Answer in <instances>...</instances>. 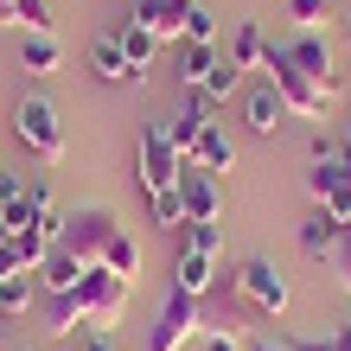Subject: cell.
Returning a JSON list of instances; mask_svg holds the SVG:
<instances>
[{"label":"cell","mask_w":351,"mask_h":351,"mask_svg":"<svg viewBox=\"0 0 351 351\" xmlns=\"http://www.w3.org/2000/svg\"><path fill=\"white\" fill-rule=\"evenodd\" d=\"M204 332V306H198V294H173L160 300V313H154V326H147V351H185Z\"/></svg>","instance_id":"4"},{"label":"cell","mask_w":351,"mask_h":351,"mask_svg":"<svg viewBox=\"0 0 351 351\" xmlns=\"http://www.w3.org/2000/svg\"><path fill=\"white\" fill-rule=\"evenodd\" d=\"M96 268H109V275L134 281V275H141V243H134L128 230H115V237H109V250H102V262H96Z\"/></svg>","instance_id":"22"},{"label":"cell","mask_w":351,"mask_h":351,"mask_svg":"<svg viewBox=\"0 0 351 351\" xmlns=\"http://www.w3.org/2000/svg\"><path fill=\"white\" fill-rule=\"evenodd\" d=\"M185 45H217V13L198 7V0H192V13H185Z\"/></svg>","instance_id":"27"},{"label":"cell","mask_w":351,"mask_h":351,"mask_svg":"<svg viewBox=\"0 0 351 351\" xmlns=\"http://www.w3.org/2000/svg\"><path fill=\"white\" fill-rule=\"evenodd\" d=\"M0 192H7V173H0Z\"/></svg>","instance_id":"43"},{"label":"cell","mask_w":351,"mask_h":351,"mask_svg":"<svg viewBox=\"0 0 351 351\" xmlns=\"http://www.w3.org/2000/svg\"><path fill=\"white\" fill-rule=\"evenodd\" d=\"M339 141H345V147H351V109H345V121H339Z\"/></svg>","instance_id":"37"},{"label":"cell","mask_w":351,"mask_h":351,"mask_svg":"<svg viewBox=\"0 0 351 351\" xmlns=\"http://www.w3.org/2000/svg\"><path fill=\"white\" fill-rule=\"evenodd\" d=\"M84 275H90V262H77L71 250H51V262L38 268V287H45V294H77Z\"/></svg>","instance_id":"17"},{"label":"cell","mask_w":351,"mask_h":351,"mask_svg":"<svg viewBox=\"0 0 351 351\" xmlns=\"http://www.w3.org/2000/svg\"><path fill=\"white\" fill-rule=\"evenodd\" d=\"M230 64L237 71H268V32L256 26V19H243V26L230 32Z\"/></svg>","instance_id":"18"},{"label":"cell","mask_w":351,"mask_h":351,"mask_svg":"<svg viewBox=\"0 0 351 351\" xmlns=\"http://www.w3.org/2000/svg\"><path fill=\"white\" fill-rule=\"evenodd\" d=\"M268 84L281 90L287 115H306V121H319V115H326V102H332V96L313 84V77H300L294 64H287V58H281V45H268Z\"/></svg>","instance_id":"6"},{"label":"cell","mask_w":351,"mask_h":351,"mask_svg":"<svg viewBox=\"0 0 351 351\" xmlns=\"http://www.w3.org/2000/svg\"><path fill=\"white\" fill-rule=\"evenodd\" d=\"M230 287H237V300L250 306V313H262V319H281V313H287V275H281V268L268 262V256L237 262Z\"/></svg>","instance_id":"3"},{"label":"cell","mask_w":351,"mask_h":351,"mask_svg":"<svg viewBox=\"0 0 351 351\" xmlns=\"http://www.w3.org/2000/svg\"><path fill=\"white\" fill-rule=\"evenodd\" d=\"M7 237H13V230H7V223H0V250H7Z\"/></svg>","instance_id":"39"},{"label":"cell","mask_w":351,"mask_h":351,"mask_svg":"<svg viewBox=\"0 0 351 351\" xmlns=\"http://www.w3.org/2000/svg\"><path fill=\"white\" fill-rule=\"evenodd\" d=\"M204 351H250V345H243L230 326H223V332H204Z\"/></svg>","instance_id":"33"},{"label":"cell","mask_w":351,"mask_h":351,"mask_svg":"<svg viewBox=\"0 0 351 351\" xmlns=\"http://www.w3.org/2000/svg\"><path fill=\"white\" fill-rule=\"evenodd\" d=\"M185 250L192 256H217L223 250V223H185Z\"/></svg>","instance_id":"29"},{"label":"cell","mask_w":351,"mask_h":351,"mask_svg":"<svg viewBox=\"0 0 351 351\" xmlns=\"http://www.w3.org/2000/svg\"><path fill=\"white\" fill-rule=\"evenodd\" d=\"M115 38H121V51H128V64H134L141 77H147V71H154V51H160V38H154L147 26H134V19H121V26H115Z\"/></svg>","instance_id":"21"},{"label":"cell","mask_w":351,"mask_h":351,"mask_svg":"<svg viewBox=\"0 0 351 351\" xmlns=\"http://www.w3.org/2000/svg\"><path fill=\"white\" fill-rule=\"evenodd\" d=\"M237 90H243V71L230 64V51H223L217 64H211V77H204V90H198V96H204V102H223V96H237Z\"/></svg>","instance_id":"25"},{"label":"cell","mask_w":351,"mask_h":351,"mask_svg":"<svg viewBox=\"0 0 351 351\" xmlns=\"http://www.w3.org/2000/svg\"><path fill=\"white\" fill-rule=\"evenodd\" d=\"M332 275L345 281V294H351V230H345V243L332 250Z\"/></svg>","instance_id":"32"},{"label":"cell","mask_w":351,"mask_h":351,"mask_svg":"<svg viewBox=\"0 0 351 351\" xmlns=\"http://www.w3.org/2000/svg\"><path fill=\"white\" fill-rule=\"evenodd\" d=\"M64 351H77V345H64Z\"/></svg>","instance_id":"45"},{"label":"cell","mask_w":351,"mask_h":351,"mask_svg":"<svg viewBox=\"0 0 351 351\" xmlns=\"http://www.w3.org/2000/svg\"><path fill=\"white\" fill-rule=\"evenodd\" d=\"M147 217H154V230H185V198H179V185L147 192Z\"/></svg>","instance_id":"23"},{"label":"cell","mask_w":351,"mask_h":351,"mask_svg":"<svg viewBox=\"0 0 351 351\" xmlns=\"http://www.w3.org/2000/svg\"><path fill=\"white\" fill-rule=\"evenodd\" d=\"M32 306V281L26 275H0V319H19Z\"/></svg>","instance_id":"26"},{"label":"cell","mask_w":351,"mask_h":351,"mask_svg":"<svg viewBox=\"0 0 351 351\" xmlns=\"http://www.w3.org/2000/svg\"><path fill=\"white\" fill-rule=\"evenodd\" d=\"M250 351H287V345H281V339H256Z\"/></svg>","instance_id":"36"},{"label":"cell","mask_w":351,"mask_h":351,"mask_svg":"<svg viewBox=\"0 0 351 351\" xmlns=\"http://www.w3.org/2000/svg\"><path fill=\"white\" fill-rule=\"evenodd\" d=\"M71 345H77V351H121V345H115V332H77Z\"/></svg>","instance_id":"31"},{"label":"cell","mask_w":351,"mask_h":351,"mask_svg":"<svg viewBox=\"0 0 351 351\" xmlns=\"http://www.w3.org/2000/svg\"><path fill=\"white\" fill-rule=\"evenodd\" d=\"M339 243H345V217H339V211H319V204H313V211L300 217V256H306V262H332Z\"/></svg>","instance_id":"11"},{"label":"cell","mask_w":351,"mask_h":351,"mask_svg":"<svg viewBox=\"0 0 351 351\" xmlns=\"http://www.w3.org/2000/svg\"><path fill=\"white\" fill-rule=\"evenodd\" d=\"M185 13H192V0H134V26H147L160 45H173V38H185Z\"/></svg>","instance_id":"13"},{"label":"cell","mask_w":351,"mask_h":351,"mask_svg":"<svg viewBox=\"0 0 351 351\" xmlns=\"http://www.w3.org/2000/svg\"><path fill=\"white\" fill-rule=\"evenodd\" d=\"M281 121H287V102L275 84H256L250 96H243V128H250L256 141H275L281 134Z\"/></svg>","instance_id":"12"},{"label":"cell","mask_w":351,"mask_h":351,"mask_svg":"<svg viewBox=\"0 0 351 351\" xmlns=\"http://www.w3.org/2000/svg\"><path fill=\"white\" fill-rule=\"evenodd\" d=\"M13 351H26V345H13Z\"/></svg>","instance_id":"44"},{"label":"cell","mask_w":351,"mask_h":351,"mask_svg":"<svg viewBox=\"0 0 351 351\" xmlns=\"http://www.w3.org/2000/svg\"><path fill=\"white\" fill-rule=\"evenodd\" d=\"M287 351H339V339H281Z\"/></svg>","instance_id":"34"},{"label":"cell","mask_w":351,"mask_h":351,"mask_svg":"<svg viewBox=\"0 0 351 351\" xmlns=\"http://www.w3.org/2000/svg\"><path fill=\"white\" fill-rule=\"evenodd\" d=\"M281 58H287V64H294L300 77H313V84H319L326 96H339V90H345V77H339V64H332V45H326L319 32L287 38V45H281Z\"/></svg>","instance_id":"7"},{"label":"cell","mask_w":351,"mask_h":351,"mask_svg":"<svg viewBox=\"0 0 351 351\" xmlns=\"http://www.w3.org/2000/svg\"><path fill=\"white\" fill-rule=\"evenodd\" d=\"M306 198H313L319 211H345V204H351V147H345V141H326V134H313Z\"/></svg>","instance_id":"2"},{"label":"cell","mask_w":351,"mask_h":351,"mask_svg":"<svg viewBox=\"0 0 351 351\" xmlns=\"http://www.w3.org/2000/svg\"><path fill=\"white\" fill-rule=\"evenodd\" d=\"M115 230H121V223H115L109 211H77V217H64V237H58V250H71L77 262H90V268H96Z\"/></svg>","instance_id":"8"},{"label":"cell","mask_w":351,"mask_h":351,"mask_svg":"<svg viewBox=\"0 0 351 351\" xmlns=\"http://www.w3.org/2000/svg\"><path fill=\"white\" fill-rule=\"evenodd\" d=\"M332 339H339V351H351V326H339V332H332Z\"/></svg>","instance_id":"38"},{"label":"cell","mask_w":351,"mask_h":351,"mask_svg":"<svg viewBox=\"0 0 351 351\" xmlns=\"http://www.w3.org/2000/svg\"><path fill=\"white\" fill-rule=\"evenodd\" d=\"M204 128H211V102L192 90V102H185V109L167 121V141L179 147V160H192V147H198V134H204Z\"/></svg>","instance_id":"16"},{"label":"cell","mask_w":351,"mask_h":351,"mask_svg":"<svg viewBox=\"0 0 351 351\" xmlns=\"http://www.w3.org/2000/svg\"><path fill=\"white\" fill-rule=\"evenodd\" d=\"M128 294H134V281L109 275V268H90L84 287H77V300H84V313H90V332H115L121 313H128Z\"/></svg>","instance_id":"5"},{"label":"cell","mask_w":351,"mask_h":351,"mask_svg":"<svg viewBox=\"0 0 351 351\" xmlns=\"http://www.w3.org/2000/svg\"><path fill=\"white\" fill-rule=\"evenodd\" d=\"M58 64H64V51H58L51 32H26V38H19V71H26V77H51Z\"/></svg>","instance_id":"19"},{"label":"cell","mask_w":351,"mask_h":351,"mask_svg":"<svg viewBox=\"0 0 351 351\" xmlns=\"http://www.w3.org/2000/svg\"><path fill=\"white\" fill-rule=\"evenodd\" d=\"M13 134H19V147H26L32 160H45V167H58V160L71 154L64 115H58L51 96H19L13 102Z\"/></svg>","instance_id":"1"},{"label":"cell","mask_w":351,"mask_h":351,"mask_svg":"<svg viewBox=\"0 0 351 351\" xmlns=\"http://www.w3.org/2000/svg\"><path fill=\"white\" fill-rule=\"evenodd\" d=\"M345 38H351V13H345Z\"/></svg>","instance_id":"42"},{"label":"cell","mask_w":351,"mask_h":351,"mask_svg":"<svg viewBox=\"0 0 351 351\" xmlns=\"http://www.w3.org/2000/svg\"><path fill=\"white\" fill-rule=\"evenodd\" d=\"M19 32H51V0H19Z\"/></svg>","instance_id":"30"},{"label":"cell","mask_w":351,"mask_h":351,"mask_svg":"<svg viewBox=\"0 0 351 351\" xmlns=\"http://www.w3.org/2000/svg\"><path fill=\"white\" fill-rule=\"evenodd\" d=\"M217 58H223V45H185V58H179V84L185 90H204V77H211V64H217Z\"/></svg>","instance_id":"24"},{"label":"cell","mask_w":351,"mask_h":351,"mask_svg":"<svg viewBox=\"0 0 351 351\" xmlns=\"http://www.w3.org/2000/svg\"><path fill=\"white\" fill-rule=\"evenodd\" d=\"M0 26H19V0H0Z\"/></svg>","instance_id":"35"},{"label":"cell","mask_w":351,"mask_h":351,"mask_svg":"<svg viewBox=\"0 0 351 351\" xmlns=\"http://www.w3.org/2000/svg\"><path fill=\"white\" fill-rule=\"evenodd\" d=\"M179 198H185V223H217L223 217V185L198 167H179Z\"/></svg>","instance_id":"10"},{"label":"cell","mask_w":351,"mask_h":351,"mask_svg":"<svg viewBox=\"0 0 351 351\" xmlns=\"http://www.w3.org/2000/svg\"><path fill=\"white\" fill-rule=\"evenodd\" d=\"M185 167H198V173H211V179L237 167V141L223 134V121H211V128L198 134V147H192V160H185Z\"/></svg>","instance_id":"15"},{"label":"cell","mask_w":351,"mask_h":351,"mask_svg":"<svg viewBox=\"0 0 351 351\" xmlns=\"http://www.w3.org/2000/svg\"><path fill=\"white\" fill-rule=\"evenodd\" d=\"M90 71L102 77V84H147V77L128 64V51H121V38H115V32H102L96 45H90Z\"/></svg>","instance_id":"14"},{"label":"cell","mask_w":351,"mask_h":351,"mask_svg":"<svg viewBox=\"0 0 351 351\" xmlns=\"http://www.w3.org/2000/svg\"><path fill=\"white\" fill-rule=\"evenodd\" d=\"M179 147L167 141V121H147V134H141V185L147 192H167V185H179Z\"/></svg>","instance_id":"9"},{"label":"cell","mask_w":351,"mask_h":351,"mask_svg":"<svg viewBox=\"0 0 351 351\" xmlns=\"http://www.w3.org/2000/svg\"><path fill=\"white\" fill-rule=\"evenodd\" d=\"M326 13H332V0H287V19H294L300 32H319Z\"/></svg>","instance_id":"28"},{"label":"cell","mask_w":351,"mask_h":351,"mask_svg":"<svg viewBox=\"0 0 351 351\" xmlns=\"http://www.w3.org/2000/svg\"><path fill=\"white\" fill-rule=\"evenodd\" d=\"M173 287H179V294H211V287H217V256H192V250H185L179 256V268H173Z\"/></svg>","instance_id":"20"},{"label":"cell","mask_w":351,"mask_h":351,"mask_svg":"<svg viewBox=\"0 0 351 351\" xmlns=\"http://www.w3.org/2000/svg\"><path fill=\"white\" fill-rule=\"evenodd\" d=\"M339 217H345V230H351V204H345V211H339Z\"/></svg>","instance_id":"41"},{"label":"cell","mask_w":351,"mask_h":351,"mask_svg":"<svg viewBox=\"0 0 351 351\" xmlns=\"http://www.w3.org/2000/svg\"><path fill=\"white\" fill-rule=\"evenodd\" d=\"M0 275H13V268H7V250H0Z\"/></svg>","instance_id":"40"}]
</instances>
